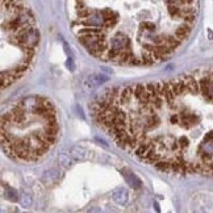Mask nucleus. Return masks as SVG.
I'll return each mask as SVG.
<instances>
[{
    "label": "nucleus",
    "mask_w": 213,
    "mask_h": 213,
    "mask_svg": "<svg viewBox=\"0 0 213 213\" xmlns=\"http://www.w3.org/2000/svg\"><path fill=\"white\" fill-rule=\"evenodd\" d=\"M97 126L158 170L213 178V69L109 88L91 105Z\"/></svg>",
    "instance_id": "obj_1"
},
{
    "label": "nucleus",
    "mask_w": 213,
    "mask_h": 213,
    "mask_svg": "<svg viewBox=\"0 0 213 213\" xmlns=\"http://www.w3.org/2000/svg\"><path fill=\"white\" fill-rule=\"evenodd\" d=\"M80 45L103 62L150 66L172 55L192 32L195 0H80L69 3Z\"/></svg>",
    "instance_id": "obj_2"
},
{
    "label": "nucleus",
    "mask_w": 213,
    "mask_h": 213,
    "mask_svg": "<svg viewBox=\"0 0 213 213\" xmlns=\"http://www.w3.org/2000/svg\"><path fill=\"white\" fill-rule=\"evenodd\" d=\"M59 138L55 107L45 96L30 95L15 104L1 117V147L18 162H36Z\"/></svg>",
    "instance_id": "obj_3"
},
{
    "label": "nucleus",
    "mask_w": 213,
    "mask_h": 213,
    "mask_svg": "<svg viewBox=\"0 0 213 213\" xmlns=\"http://www.w3.org/2000/svg\"><path fill=\"white\" fill-rule=\"evenodd\" d=\"M1 90L20 80L29 71L40 43V30L29 5L21 1H1Z\"/></svg>",
    "instance_id": "obj_4"
},
{
    "label": "nucleus",
    "mask_w": 213,
    "mask_h": 213,
    "mask_svg": "<svg viewBox=\"0 0 213 213\" xmlns=\"http://www.w3.org/2000/svg\"><path fill=\"white\" fill-rule=\"evenodd\" d=\"M112 198H113L114 201L119 203V204H125V203L128 201L129 195H128V192H126V189H124V188H117V189L113 191Z\"/></svg>",
    "instance_id": "obj_5"
},
{
    "label": "nucleus",
    "mask_w": 213,
    "mask_h": 213,
    "mask_svg": "<svg viewBox=\"0 0 213 213\" xmlns=\"http://www.w3.org/2000/svg\"><path fill=\"white\" fill-rule=\"evenodd\" d=\"M103 82H105V78H103L101 75H92L88 78V80L85 82L90 87H96V85H99L100 83H103Z\"/></svg>",
    "instance_id": "obj_6"
},
{
    "label": "nucleus",
    "mask_w": 213,
    "mask_h": 213,
    "mask_svg": "<svg viewBox=\"0 0 213 213\" xmlns=\"http://www.w3.org/2000/svg\"><path fill=\"white\" fill-rule=\"evenodd\" d=\"M88 213H101V212H100V209H97V208H94V209H91V211L88 212Z\"/></svg>",
    "instance_id": "obj_7"
}]
</instances>
